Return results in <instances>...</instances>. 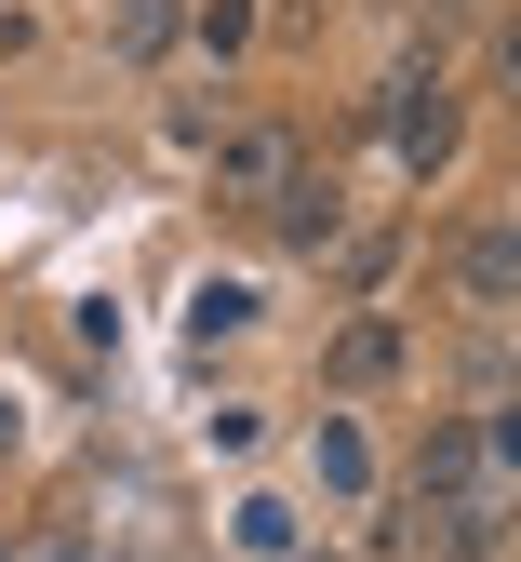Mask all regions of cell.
I'll return each mask as SVG.
<instances>
[{
    "mask_svg": "<svg viewBox=\"0 0 521 562\" xmlns=\"http://www.w3.org/2000/svg\"><path fill=\"white\" fill-rule=\"evenodd\" d=\"M294 175H308V134H294V121H241V134H214V201H228V215H268Z\"/></svg>",
    "mask_w": 521,
    "mask_h": 562,
    "instance_id": "1",
    "label": "cell"
},
{
    "mask_svg": "<svg viewBox=\"0 0 521 562\" xmlns=\"http://www.w3.org/2000/svg\"><path fill=\"white\" fill-rule=\"evenodd\" d=\"M455 134H468L455 81H441V67H401V81H388V148H401V175H441V161H455Z\"/></svg>",
    "mask_w": 521,
    "mask_h": 562,
    "instance_id": "2",
    "label": "cell"
},
{
    "mask_svg": "<svg viewBox=\"0 0 521 562\" xmlns=\"http://www.w3.org/2000/svg\"><path fill=\"white\" fill-rule=\"evenodd\" d=\"M455 295H468L482 322H508V308H521V255H508V215H482V228L455 241Z\"/></svg>",
    "mask_w": 521,
    "mask_h": 562,
    "instance_id": "3",
    "label": "cell"
},
{
    "mask_svg": "<svg viewBox=\"0 0 521 562\" xmlns=\"http://www.w3.org/2000/svg\"><path fill=\"white\" fill-rule=\"evenodd\" d=\"M401 549L415 562H508V509H415Z\"/></svg>",
    "mask_w": 521,
    "mask_h": 562,
    "instance_id": "4",
    "label": "cell"
},
{
    "mask_svg": "<svg viewBox=\"0 0 521 562\" xmlns=\"http://www.w3.org/2000/svg\"><path fill=\"white\" fill-rule=\"evenodd\" d=\"M375 375H401V322H388V308H361V322L335 335V389H375Z\"/></svg>",
    "mask_w": 521,
    "mask_h": 562,
    "instance_id": "5",
    "label": "cell"
},
{
    "mask_svg": "<svg viewBox=\"0 0 521 562\" xmlns=\"http://www.w3.org/2000/svg\"><path fill=\"white\" fill-rule=\"evenodd\" d=\"M308 469H321V496H375V442H361L348 415H321V429H308Z\"/></svg>",
    "mask_w": 521,
    "mask_h": 562,
    "instance_id": "6",
    "label": "cell"
},
{
    "mask_svg": "<svg viewBox=\"0 0 521 562\" xmlns=\"http://www.w3.org/2000/svg\"><path fill=\"white\" fill-rule=\"evenodd\" d=\"M268 215H281V241H294V255H321V241H335V228H348V201H335V188H321V175H294V188H281V201H268Z\"/></svg>",
    "mask_w": 521,
    "mask_h": 562,
    "instance_id": "7",
    "label": "cell"
},
{
    "mask_svg": "<svg viewBox=\"0 0 521 562\" xmlns=\"http://www.w3.org/2000/svg\"><path fill=\"white\" fill-rule=\"evenodd\" d=\"M294 536H308V522H294L281 496H241V509H228V549H241V562H294Z\"/></svg>",
    "mask_w": 521,
    "mask_h": 562,
    "instance_id": "8",
    "label": "cell"
},
{
    "mask_svg": "<svg viewBox=\"0 0 521 562\" xmlns=\"http://www.w3.org/2000/svg\"><path fill=\"white\" fill-rule=\"evenodd\" d=\"M174 27H188L174 0H107V41H121L134 67H147V54H174Z\"/></svg>",
    "mask_w": 521,
    "mask_h": 562,
    "instance_id": "9",
    "label": "cell"
},
{
    "mask_svg": "<svg viewBox=\"0 0 521 562\" xmlns=\"http://www.w3.org/2000/svg\"><path fill=\"white\" fill-rule=\"evenodd\" d=\"M214 335H254V281H201L188 295V348H214Z\"/></svg>",
    "mask_w": 521,
    "mask_h": 562,
    "instance_id": "10",
    "label": "cell"
},
{
    "mask_svg": "<svg viewBox=\"0 0 521 562\" xmlns=\"http://www.w3.org/2000/svg\"><path fill=\"white\" fill-rule=\"evenodd\" d=\"M254 41V0H201V54H241Z\"/></svg>",
    "mask_w": 521,
    "mask_h": 562,
    "instance_id": "11",
    "label": "cell"
},
{
    "mask_svg": "<svg viewBox=\"0 0 521 562\" xmlns=\"http://www.w3.org/2000/svg\"><path fill=\"white\" fill-rule=\"evenodd\" d=\"M0 456H14V402H0Z\"/></svg>",
    "mask_w": 521,
    "mask_h": 562,
    "instance_id": "12",
    "label": "cell"
},
{
    "mask_svg": "<svg viewBox=\"0 0 521 562\" xmlns=\"http://www.w3.org/2000/svg\"><path fill=\"white\" fill-rule=\"evenodd\" d=\"M441 14H468V0H441Z\"/></svg>",
    "mask_w": 521,
    "mask_h": 562,
    "instance_id": "13",
    "label": "cell"
},
{
    "mask_svg": "<svg viewBox=\"0 0 521 562\" xmlns=\"http://www.w3.org/2000/svg\"><path fill=\"white\" fill-rule=\"evenodd\" d=\"M294 562H308V549H294ZM321 562H335V549H321Z\"/></svg>",
    "mask_w": 521,
    "mask_h": 562,
    "instance_id": "14",
    "label": "cell"
}]
</instances>
